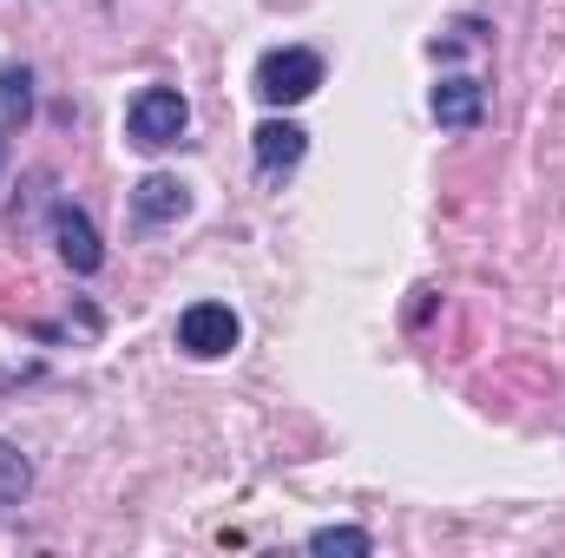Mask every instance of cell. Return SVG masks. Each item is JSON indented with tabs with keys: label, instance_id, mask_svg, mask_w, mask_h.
I'll use <instances>...</instances> for the list:
<instances>
[{
	"label": "cell",
	"instance_id": "1",
	"mask_svg": "<svg viewBox=\"0 0 565 558\" xmlns=\"http://www.w3.org/2000/svg\"><path fill=\"white\" fill-rule=\"evenodd\" d=\"M184 132H191V106H184L178 86H139V93H132V106H126V139L139 144V151H164V144H178Z\"/></svg>",
	"mask_w": 565,
	"mask_h": 558
},
{
	"label": "cell",
	"instance_id": "2",
	"mask_svg": "<svg viewBox=\"0 0 565 558\" xmlns=\"http://www.w3.org/2000/svg\"><path fill=\"white\" fill-rule=\"evenodd\" d=\"M316 86H322V53H309V46H277L257 60V99L264 106H302Z\"/></svg>",
	"mask_w": 565,
	"mask_h": 558
},
{
	"label": "cell",
	"instance_id": "3",
	"mask_svg": "<svg viewBox=\"0 0 565 558\" xmlns=\"http://www.w3.org/2000/svg\"><path fill=\"white\" fill-rule=\"evenodd\" d=\"M237 335H244V322H237V309H231V302H191V309L178 315V348H184V355H198V362L231 355V348H237Z\"/></svg>",
	"mask_w": 565,
	"mask_h": 558
},
{
	"label": "cell",
	"instance_id": "4",
	"mask_svg": "<svg viewBox=\"0 0 565 558\" xmlns=\"http://www.w3.org/2000/svg\"><path fill=\"white\" fill-rule=\"evenodd\" d=\"M427 106H434V126L440 132H473L487 119V79L480 73H447Z\"/></svg>",
	"mask_w": 565,
	"mask_h": 558
},
{
	"label": "cell",
	"instance_id": "5",
	"mask_svg": "<svg viewBox=\"0 0 565 558\" xmlns=\"http://www.w3.org/2000/svg\"><path fill=\"white\" fill-rule=\"evenodd\" d=\"M250 151H257V178H264V184H282V178L309 158V132H302L296 119H264V126L250 132Z\"/></svg>",
	"mask_w": 565,
	"mask_h": 558
},
{
	"label": "cell",
	"instance_id": "6",
	"mask_svg": "<svg viewBox=\"0 0 565 558\" xmlns=\"http://www.w3.org/2000/svg\"><path fill=\"white\" fill-rule=\"evenodd\" d=\"M53 244H60V264L73 277H93L106 264V244H99V230H93V217L79 204H53Z\"/></svg>",
	"mask_w": 565,
	"mask_h": 558
},
{
	"label": "cell",
	"instance_id": "7",
	"mask_svg": "<svg viewBox=\"0 0 565 558\" xmlns=\"http://www.w3.org/2000/svg\"><path fill=\"white\" fill-rule=\"evenodd\" d=\"M191 211V184L184 178H171V171H151L132 184V224L139 230H158V224H178Z\"/></svg>",
	"mask_w": 565,
	"mask_h": 558
},
{
	"label": "cell",
	"instance_id": "8",
	"mask_svg": "<svg viewBox=\"0 0 565 558\" xmlns=\"http://www.w3.org/2000/svg\"><path fill=\"white\" fill-rule=\"evenodd\" d=\"M26 112H33V73L20 60H7L0 66V126H20Z\"/></svg>",
	"mask_w": 565,
	"mask_h": 558
},
{
	"label": "cell",
	"instance_id": "9",
	"mask_svg": "<svg viewBox=\"0 0 565 558\" xmlns=\"http://www.w3.org/2000/svg\"><path fill=\"white\" fill-rule=\"evenodd\" d=\"M26 486H33V466H26V453L0 440V513H7V506H20V500H26Z\"/></svg>",
	"mask_w": 565,
	"mask_h": 558
},
{
	"label": "cell",
	"instance_id": "10",
	"mask_svg": "<svg viewBox=\"0 0 565 558\" xmlns=\"http://www.w3.org/2000/svg\"><path fill=\"white\" fill-rule=\"evenodd\" d=\"M309 552H349V558H369V552H375V539H369L362 526H322V533H309Z\"/></svg>",
	"mask_w": 565,
	"mask_h": 558
},
{
	"label": "cell",
	"instance_id": "11",
	"mask_svg": "<svg viewBox=\"0 0 565 558\" xmlns=\"http://www.w3.org/2000/svg\"><path fill=\"white\" fill-rule=\"evenodd\" d=\"M0 171H7V139H0Z\"/></svg>",
	"mask_w": 565,
	"mask_h": 558
}]
</instances>
